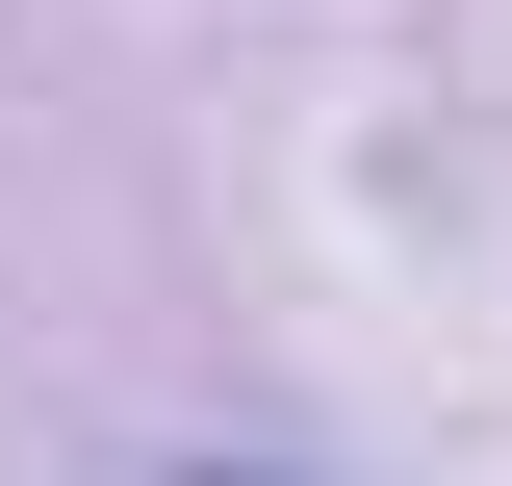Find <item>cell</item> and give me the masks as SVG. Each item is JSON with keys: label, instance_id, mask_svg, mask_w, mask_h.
I'll return each instance as SVG.
<instances>
[{"label": "cell", "instance_id": "1", "mask_svg": "<svg viewBox=\"0 0 512 486\" xmlns=\"http://www.w3.org/2000/svg\"><path fill=\"white\" fill-rule=\"evenodd\" d=\"M180 486H308V461H180Z\"/></svg>", "mask_w": 512, "mask_h": 486}]
</instances>
